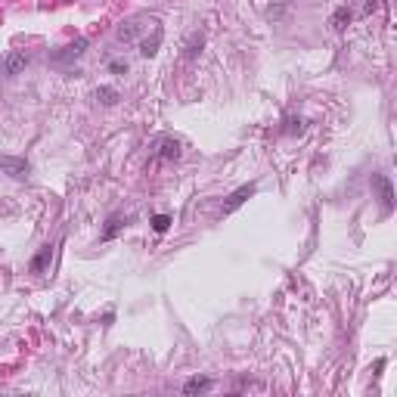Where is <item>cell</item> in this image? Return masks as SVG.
Returning a JSON list of instances; mask_svg holds the SVG:
<instances>
[{
  "instance_id": "6da1fadb",
  "label": "cell",
  "mask_w": 397,
  "mask_h": 397,
  "mask_svg": "<svg viewBox=\"0 0 397 397\" xmlns=\"http://www.w3.org/2000/svg\"><path fill=\"white\" fill-rule=\"evenodd\" d=\"M0 171L16 177V180H25L31 174V165L25 162V158H16V155H0Z\"/></svg>"
},
{
  "instance_id": "7a4b0ae2",
  "label": "cell",
  "mask_w": 397,
  "mask_h": 397,
  "mask_svg": "<svg viewBox=\"0 0 397 397\" xmlns=\"http://www.w3.org/2000/svg\"><path fill=\"white\" fill-rule=\"evenodd\" d=\"M255 190H258L255 183H245V186H239V190H236V193H233V196L223 202V214H233L236 208H242V205H245V202L255 196Z\"/></svg>"
},
{
  "instance_id": "3957f363",
  "label": "cell",
  "mask_w": 397,
  "mask_h": 397,
  "mask_svg": "<svg viewBox=\"0 0 397 397\" xmlns=\"http://www.w3.org/2000/svg\"><path fill=\"white\" fill-rule=\"evenodd\" d=\"M87 50V37H74L71 44H65L59 53H53V62H68V59H78Z\"/></svg>"
},
{
  "instance_id": "277c9868",
  "label": "cell",
  "mask_w": 397,
  "mask_h": 397,
  "mask_svg": "<svg viewBox=\"0 0 397 397\" xmlns=\"http://www.w3.org/2000/svg\"><path fill=\"white\" fill-rule=\"evenodd\" d=\"M162 37H165V31H162V25H155V31H152V37H146L143 44H140V53L149 59V56H155L158 53V47H162Z\"/></svg>"
},
{
  "instance_id": "5b68a950",
  "label": "cell",
  "mask_w": 397,
  "mask_h": 397,
  "mask_svg": "<svg viewBox=\"0 0 397 397\" xmlns=\"http://www.w3.org/2000/svg\"><path fill=\"white\" fill-rule=\"evenodd\" d=\"M25 65H28V56L25 53H10L7 59H4V71L13 78V74H19V71H25Z\"/></svg>"
},
{
  "instance_id": "8992f818",
  "label": "cell",
  "mask_w": 397,
  "mask_h": 397,
  "mask_svg": "<svg viewBox=\"0 0 397 397\" xmlns=\"http://www.w3.org/2000/svg\"><path fill=\"white\" fill-rule=\"evenodd\" d=\"M375 183H379V190H382V208H385V214L394 208V190H391V180L388 177H375Z\"/></svg>"
},
{
  "instance_id": "52a82bcc",
  "label": "cell",
  "mask_w": 397,
  "mask_h": 397,
  "mask_svg": "<svg viewBox=\"0 0 397 397\" xmlns=\"http://www.w3.org/2000/svg\"><path fill=\"white\" fill-rule=\"evenodd\" d=\"M50 258H53V249H50V245H44V249L31 258V273H44V270L50 267Z\"/></svg>"
},
{
  "instance_id": "ba28073f",
  "label": "cell",
  "mask_w": 397,
  "mask_h": 397,
  "mask_svg": "<svg viewBox=\"0 0 397 397\" xmlns=\"http://www.w3.org/2000/svg\"><path fill=\"white\" fill-rule=\"evenodd\" d=\"M351 19H354V13H351L348 7H338V10L332 13V28H335V31H345Z\"/></svg>"
},
{
  "instance_id": "9c48e42d",
  "label": "cell",
  "mask_w": 397,
  "mask_h": 397,
  "mask_svg": "<svg viewBox=\"0 0 397 397\" xmlns=\"http://www.w3.org/2000/svg\"><path fill=\"white\" fill-rule=\"evenodd\" d=\"M137 34H140V22H124V25H121V28L115 31V37H118L121 44H127V41H134Z\"/></svg>"
},
{
  "instance_id": "30bf717a",
  "label": "cell",
  "mask_w": 397,
  "mask_h": 397,
  "mask_svg": "<svg viewBox=\"0 0 397 397\" xmlns=\"http://www.w3.org/2000/svg\"><path fill=\"white\" fill-rule=\"evenodd\" d=\"M208 388H211V379H208V375H196V379H190V382L183 385L186 394H199V391H208Z\"/></svg>"
},
{
  "instance_id": "8fae6325",
  "label": "cell",
  "mask_w": 397,
  "mask_h": 397,
  "mask_svg": "<svg viewBox=\"0 0 397 397\" xmlns=\"http://www.w3.org/2000/svg\"><path fill=\"white\" fill-rule=\"evenodd\" d=\"M121 226H124V220H121V217H112V220H109V226L103 230V236H100V239H103V242H109V239H115V236L121 233Z\"/></svg>"
},
{
  "instance_id": "7c38bea8",
  "label": "cell",
  "mask_w": 397,
  "mask_h": 397,
  "mask_svg": "<svg viewBox=\"0 0 397 397\" xmlns=\"http://www.w3.org/2000/svg\"><path fill=\"white\" fill-rule=\"evenodd\" d=\"M202 44H205L202 34H193V37L186 41V59H196V56L202 53Z\"/></svg>"
},
{
  "instance_id": "4fadbf2b",
  "label": "cell",
  "mask_w": 397,
  "mask_h": 397,
  "mask_svg": "<svg viewBox=\"0 0 397 397\" xmlns=\"http://www.w3.org/2000/svg\"><path fill=\"white\" fill-rule=\"evenodd\" d=\"M97 100H100L103 106H112V103L118 100V90H115V87H97Z\"/></svg>"
},
{
  "instance_id": "5bb4252c",
  "label": "cell",
  "mask_w": 397,
  "mask_h": 397,
  "mask_svg": "<svg viewBox=\"0 0 397 397\" xmlns=\"http://www.w3.org/2000/svg\"><path fill=\"white\" fill-rule=\"evenodd\" d=\"M168 226H171V217L168 214H155L152 217V230L155 233H168Z\"/></svg>"
},
{
  "instance_id": "9a60e30c",
  "label": "cell",
  "mask_w": 397,
  "mask_h": 397,
  "mask_svg": "<svg viewBox=\"0 0 397 397\" xmlns=\"http://www.w3.org/2000/svg\"><path fill=\"white\" fill-rule=\"evenodd\" d=\"M162 146H165V149H162L165 158H177V155H180V143H177V140H162Z\"/></svg>"
},
{
  "instance_id": "2e32d148",
  "label": "cell",
  "mask_w": 397,
  "mask_h": 397,
  "mask_svg": "<svg viewBox=\"0 0 397 397\" xmlns=\"http://www.w3.org/2000/svg\"><path fill=\"white\" fill-rule=\"evenodd\" d=\"M109 71H112V74H124V71H127V62H124V59H115V62H109Z\"/></svg>"
},
{
  "instance_id": "e0dca14e",
  "label": "cell",
  "mask_w": 397,
  "mask_h": 397,
  "mask_svg": "<svg viewBox=\"0 0 397 397\" xmlns=\"http://www.w3.org/2000/svg\"><path fill=\"white\" fill-rule=\"evenodd\" d=\"M289 124H292V127H289V134H295V130H301V124H304V121H301V118H292Z\"/></svg>"
}]
</instances>
